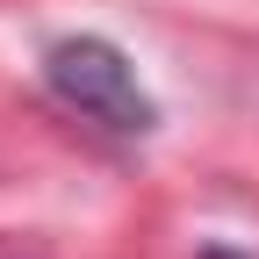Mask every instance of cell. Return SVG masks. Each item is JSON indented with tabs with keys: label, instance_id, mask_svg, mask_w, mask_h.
<instances>
[{
	"label": "cell",
	"instance_id": "obj_1",
	"mask_svg": "<svg viewBox=\"0 0 259 259\" xmlns=\"http://www.w3.org/2000/svg\"><path fill=\"white\" fill-rule=\"evenodd\" d=\"M44 87H51L72 115L115 130V137H151V130H158L151 87L137 79L130 51L108 44V36H58V44L44 51Z\"/></svg>",
	"mask_w": 259,
	"mask_h": 259
},
{
	"label": "cell",
	"instance_id": "obj_2",
	"mask_svg": "<svg viewBox=\"0 0 259 259\" xmlns=\"http://www.w3.org/2000/svg\"><path fill=\"white\" fill-rule=\"evenodd\" d=\"M202 259H238V252H223V245H216V252H202Z\"/></svg>",
	"mask_w": 259,
	"mask_h": 259
}]
</instances>
